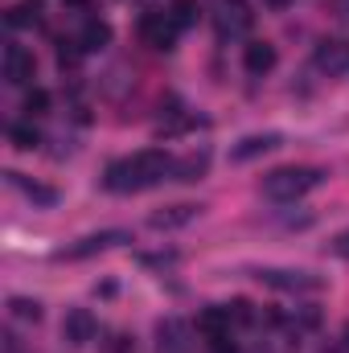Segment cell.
<instances>
[{
  "label": "cell",
  "instance_id": "5",
  "mask_svg": "<svg viewBox=\"0 0 349 353\" xmlns=\"http://www.w3.org/2000/svg\"><path fill=\"white\" fill-rule=\"evenodd\" d=\"M177 33H181V29H177V21L169 12H148V17L140 21V37H144V46H152V50H169Z\"/></svg>",
  "mask_w": 349,
  "mask_h": 353
},
{
  "label": "cell",
  "instance_id": "13",
  "mask_svg": "<svg viewBox=\"0 0 349 353\" xmlns=\"http://www.w3.org/2000/svg\"><path fill=\"white\" fill-rule=\"evenodd\" d=\"M107 41H111V25H107V21H87V29L79 33V41H74V46H79V50H87V54H94V50H103Z\"/></svg>",
  "mask_w": 349,
  "mask_h": 353
},
{
  "label": "cell",
  "instance_id": "24",
  "mask_svg": "<svg viewBox=\"0 0 349 353\" xmlns=\"http://www.w3.org/2000/svg\"><path fill=\"white\" fill-rule=\"evenodd\" d=\"M115 353H136V345H132L128 337H119V345H115Z\"/></svg>",
  "mask_w": 349,
  "mask_h": 353
},
{
  "label": "cell",
  "instance_id": "21",
  "mask_svg": "<svg viewBox=\"0 0 349 353\" xmlns=\"http://www.w3.org/2000/svg\"><path fill=\"white\" fill-rule=\"evenodd\" d=\"M329 251H333L337 259H349V230H341V234H333V243H329Z\"/></svg>",
  "mask_w": 349,
  "mask_h": 353
},
{
  "label": "cell",
  "instance_id": "20",
  "mask_svg": "<svg viewBox=\"0 0 349 353\" xmlns=\"http://www.w3.org/2000/svg\"><path fill=\"white\" fill-rule=\"evenodd\" d=\"M25 111H29V119H33V115H46V111H50V94H46V90H29V94H25Z\"/></svg>",
  "mask_w": 349,
  "mask_h": 353
},
{
  "label": "cell",
  "instance_id": "3",
  "mask_svg": "<svg viewBox=\"0 0 349 353\" xmlns=\"http://www.w3.org/2000/svg\"><path fill=\"white\" fill-rule=\"evenodd\" d=\"M255 279L275 288V292H321L325 288V279H317L308 271H283V267H259Z\"/></svg>",
  "mask_w": 349,
  "mask_h": 353
},
{
  "label": "cell",
  "instance_id": "12",
  "mask_svg": "<svg viewBox=\"0 0 349 353\" xmlns=\"http://www.w3.org/2000/svg\"><path fill=\"white\" fill-rule=\"evenodd\" d=\"M206 169H210V152L201 148V152H189V157H181L173 165V181H197V176H206Z\"/></svg>",
  "mask_w": 349,
  "mask_h": 353
},
{
  "label": "cell",
  "instance_id": "17",
  "mask_svg": "<svg viewBox=\"0 0 349 353\" xmlns=\"http://www.w3.org/2000/svg\"><path fill=\"white\" fill-rule=\"evenodd\" d=\"M8 181H12V185H21V189H25V193H29L33 201H41V205H50V201L58 197L54 189H41V185H29V181H25V176H21V173H8Z\"/></svg>",
  "mask_w": 349,
  "mask_h": 353
},
{
  "label": "cell",
  "instance_id": "16",
  "mask_svg": "<svg viewBox=\"0 0 349 353\" xmlns=\"http://www.w3.org/2000/svg\"><path fill=\"white\" fill-rule=\"evenodd\" d=\"M8 140H12L17 148H25V152H33V148L41 144V136H37V128H29V123H17V128L8 132Z\"/></svg>",
  "mask_w": 349,
  "mask_h": 353
},
{
  "label": "cell",
  "instance_id": "10",
  "mask_svg": "<svg viewBox=\"0 0 349 353\" xmlns=\"http://www.w3.org/2000/svg\"><path fill=\"white\" fill-rule=\"evenodd\" d=\"M94 316H90L87 308H74V312H66V321H62V333H66V341H74V345H87L90 337H94Z\"/></svg>",
  "mask_w": 349,
  "mask_h": 353
},
{
  "label": "cell",
  "instance_id": "2",
  "mask_svg": "<svg viewBox=\"0 0 349 353\" xmlns=\"http://www.w3.org/2000/svg\"><path fill=\"white\" fill-rule=\"evenodd\" d=\"M325 181L321 169H308V165H288V169H275V173L263 176V197H271V201H279V205H288V201H300L308 189H317Z\"/></svg>",
  "mask_w": 349,
  "mask_h": 353
},
{
  "label": "cell",
  "instance_id": "9",
  "mask_svg": "<svg viewBox=\"0 0 349 353\" xmlns=\"http://www.w3.org/2000/svg\"><path fill=\"white\" fill-rule=\"evenodd\" d=\"M197 214H201V205H193V201H181V205H165V210H157V214L148 218V226H152V230H177V226L193 222Z\"/></svg>",
  "mask_w": 349,
  "mask_h": 353
},
{
  "label": "cell",
  "instance_id": "23",
  "mask_svg": "<svg viewBox=\"0 0 349 353\" xmlns=\"http://www.w3.org/2000/svg\"><path fill=\"white\" fill-rule=\"evenodd\" d=\"M210 353H235L230 337H226V333H222V337H210Z\"/></svg>",
  "mask_w": 349,
  "mask_h": 353
},
{
  "label": "cell",
  "instance_id": "4",
  "mask_svg": "<svg viewBox=\"0 0 349 353\" xmlns=\"http://www.w3.org/2000/svg\"><path fill=\"white\" fill-rule=\"evenodd\" d=\"M119 243H128V230H99V234H87V239H79L74 247H62L54 259H70V263H79V259L103 255V251H111V247H119Z\"/></svg>",
  "mask_w": 349,
  "mask_h": 353
},
{
  "label": "cell",
  "instance_id": "19",
  "mask_svg": "<svg viewBox=\"0 0 349 353\" xmlns=\"http://www.w3.org/2000/svg\"><path fill=\"white\" fill-rule=\"evenodd\" d=\"M8 308H12V316H21V321H41V304H37V300H21V296H17Z\"/></svg>",
  "mask_w": 349,
  "mask_h": 353
},
{
  "label": "cell",
  "instance_id": "1",
  "mask_svg": "<svg viewBox=\"0 0 349 353\" xmlns=\"http://www.w3.org/2000/svg\"><path fill=\"white\" fill-rule=\"evenodd\" d=\"M165 173H173L169 152H165V148H144V152H136V157H128V161H115V165L103 173V185H107L111 193H140V189L165 181Z\"/></svg>",
  "mask_w": 349,
  "mask_h": 353
},
{
  "label": "cell",
  "instance_id": "25",
  "mask_svg": "<svg viewBox=\"0 0 349 353\" xmlns=\"http://www.w3.org/2000/svg\"><path fill=\"white\" fill-rule=\"evenodd\" d=\"M346 345H349V325H346Z\"/></svg>",
  "mask_w": 349,
  "mask_h": 353
},
{
  "label": "cell",
  "instance_id": "8",
  "mask_svg": "<svg viewBox=\"0 0 349 353\" xmlns=\"http://www.w3.org/2000/svg\"><path fill=\"white\" fill-rule=\"evenodd\" d=\"M4 79H8L12 87H25V83L33 79V54L21 50V46H8V50H4Z\"/></svg>",
  "mask_w": 349,
  "mask_h": 353
},
{
  "label": "cell",
  "instance_id": "6",
  "mask_svg": "<svg viewBox=\"0 0 349 353\" xmlns=\"http://www.w3.org/2000/svg\"><path fill=\"white\" fill-rule=\"evenodd\" d=\"M255 25V12L243 0H218V29L222 33H247Z\"/></svg>",
  "mask_w": 349,
  "mask_h": 353
},
{
  "label": "cell",
  "instance_id": "14",
  "mask_svg": "<svg viewBox=\"0 0 349 353\" xmlns=\"http://www.w3.org/2000/svg\"><path fill=\"white\" fill-rule=\"evenodd\" d=\"M197 329H201L206 337H222V333L230 329V308H206V312L197 316Z\"/></svg>",
  "mask_w": 349,
  "mask_h": 353
},
{
  "label": "cell",
  "instance_id": "7",
  "mask_svg": "<svg viewBox=\"0 0 349 353\" xmlns=\"http://www.w3.org/2000/svg\"><path fill=\"white\" fill-rule=\"evenodd\" d=\"M271 148H279V132H259V136H243L235 148H230V161L235 165H247V161H255L263 152H271Z\"/></svg>",
  "mask_w": 349,
  "mask_h": 353
},
{
  "label": "cell",
  "instance_id": "22",
  "mask_svg": "<svg viewBox=\"0 0 349 353\" xmlns=\"http://www.w3.org/2000/svg\"><path fill=\"white\" fill-rule=\"evenodd\" d=\"M8 25H33V12L21 4V8H8Z\"/></svg>",
  "mask_w": 349,
  "mask_h": 353
},
{
  "label": "cell",
  "instance_id": "11",
  "mask_svg": "<svg viewBox=\"0 0 349 353\" xmlns=\"http://www.w3.org/2000/svg\"><path fill=\"white\" fill-rule=\"evenodd\" d=\"M243 66H247L251 74H267V70L275 66V46H271V41H251V46L243 50Z\"/></svg>",
  "mask_w": 349,
  "mask_h": 353
},
{
  "label": "cell",
  "instance_id": "18",
  "mask_svg": "<svg viewBox=\"0 0 349 353\" xmlns=\"http://www.w3.org/2000/svg\"><path fill=\"white\" fill-rule=\"evenodd\" d=\"M317 58H321V66H329V70H341V66L349 62V50H346V46H325Z\"/></svg>",
  "mask_w": 349,
  "mask_h": 353
},
{
  "label": "cell",
  "instance_id": "15",
  "mask_svg": "<svg viewBox=\"0 0 349 353\" xmlns=\"http://www.w3.org/2000/svg\"><path fill=\"white\" fill-rule=\"evenodd\" d=\"M197 12H201L197 0H173V8H169V17L177 21V29H189V25L197 21Z\"/></svg>",
  "mask_w": 349,
  "mask_h": 353
}]
</instances>
